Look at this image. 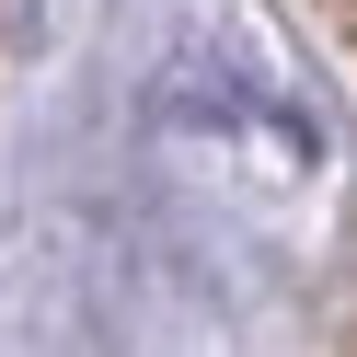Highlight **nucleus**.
<instances>
[{"label": "nucleus", "instance_id": "obj_1", "mask_svg": "<svg viewBox=\"0 0 357 357\" xmlns=\"http://www.w3.org/2000/svg\"><path fill=\"white\" fill-rule=\"evenodd\" d=\"M334 12H346V24H357V0H334Z\"/></svg>", "mask_w": 357, "mask_h": 357}, {"label": "nucleus", "instance_id": "obj_2", "mask_svg": "<svg viewBox=\"0 0 357 357\" xmlns=\"http://www.w3.org/2000/svg\"><path fill=\"white\" fill-rule=\"evenodd\" d=\"M346 35H357V24H346Z\"/></svg>", "mask_w": 357, "mask_h": 357}]
</instances>
